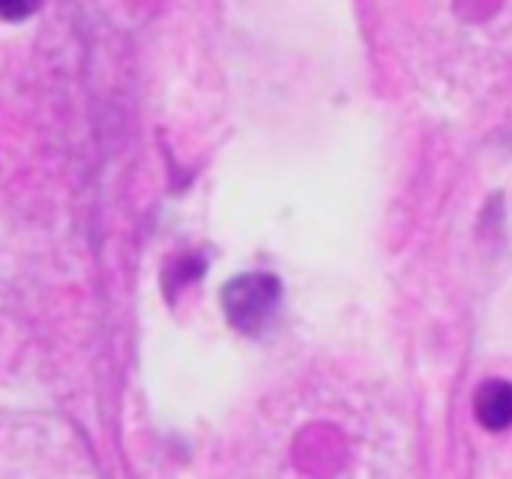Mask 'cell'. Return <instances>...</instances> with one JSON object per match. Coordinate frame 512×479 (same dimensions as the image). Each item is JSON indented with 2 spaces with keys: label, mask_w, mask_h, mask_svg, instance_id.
Returning a JSON list of instances; mask_svg holds the SVG:
<instances>
[{
  "label": "cell",
  "mask_w": 512,
  "mask_h": 479,
  "mask_svg": "<svg viewBox=\"0 0 512 479\" xmlns=\"http://www.w3.org/2000/svg\"><path fill=\"white\" fill-rule=\"evenodd\" d=\"M282 297V285L276 276L267 273H246L234 282H228L225 294H222V306L228 321L240 330V333H258L276 312Z\"/></svg>",
  "instance_id": "obj_1"
},
{
  "label": "cell",
  "mask_w": 512,
  "mask_h": 479,
  "mask_svg": "<svg viewBox=\"0 0 512 479\" xmlns=\"http://www.w3.org/2000/svg\"><path fill=\"white\" fill-rule=\"evenodd\" d=\"M474 414L483 429L507 432L512 426V384L510 381H486L474 396Z\"/></svg>",
  "instance_id": "obj_2"
},
{
  "label": "cell",
  "mask_w": 512,
  "mask_h": 479,
  "mask_svg": "<svg viewBox=\"0 0 512 479\" xmlns=\"http://www.w3.org/2000/svg\"><path fill=\"white\" fill-rule=\"evenodd\" d=\"M33 9H36V0H0V15L9 21L27 18Z\"/></svg>",
  "instance_id": "obj_3"
}]
</instances>
